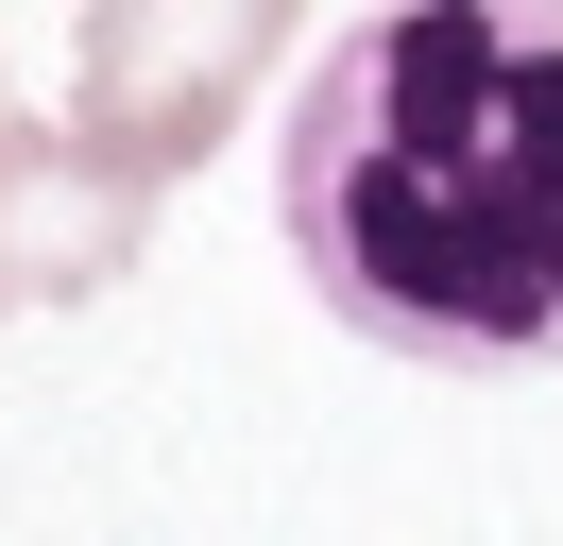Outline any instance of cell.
<instances>
[{
	"label": "cell",
	"mask_w": 563,
	"mask_h": 546,
	"mask_svg": "<svg viewBox=\"0 0 563 546\" xmlns=\"http://www.w3.org/2000/svg\"><path fill=\"white\" fill-rule=\"evenodd\" d=\"M290 256L393 359H563V0H376L290 86Z\"/></svg>",
	"instance_id": "cell-1"
},
{
	"label": "cell",
	"mask_w": 563,
	"mask_h": 546,
	"mask_svg": "<svg viewBox=\"0 0 563 546\" xmlns=\"http://www.w3.org/2000/svg\"><path fill=\"white\" fill-rule=\"evenodd\" d=\"M308 0H86V68H69V136H103L120 171L172 188L256 86H274Z\"/></svg>",
	"instance_id": "cell-2"
},
{
	"label": "cell",
	"mask_w": 563,
	"mask_h": 546,
	"mask_svg": "<svg viewBox=\"0 0 563 546\" xmlns=\"http://www.w3.org/2000/svg\"><path fill=\"white\" fill-rule=\"evenodd\" d=\"M154 239V171H120L103 136H35L0 102V307H69L120 291Z\"/></svg>",
	"instance_id": "cell-3"
}]
</instances>
